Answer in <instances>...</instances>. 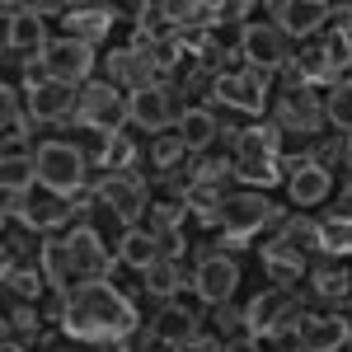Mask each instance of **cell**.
<instances>
[{
    "label": "cell",
    "mask_w": 352,
    "mask_h": 352,
    "mask_svg": "<svg viewBox=\"0 0 352 352\" xmlns=\"http://www.w3.org/2000/svg\"><path fill=\"white\" fill-rule=\"evenodd\" d=\"M217 71H207V66H197V71H192L188 76V85H184V89H192V94H212V99H217Z\"/></svg>",
    "instance_id": "41"
},
{
    "label": "cell",
    "mask_w": 352,
    "mask_h": 352,
    "mask_svg": "<svg viewBox=\"0 0 352 352\" xmlns=\"http://www.w3.org/2000/svg\"><path fill=\"white\" fill-rule=\"evenodd\" d=\"M277 122H282V127H292V132H315V127L324 122V104L315 99V89L292 85V89L277 99Z\"/></svg>",
    "instance_id": "16"
},
{
    "label": "cell",
    "mask_w": 352,
    "mask_h": 352,
    "mask_svg": "<svg viewBox=\"0 0 352 352\" xmlns=\"http://www.w3.org/2000/svg\"><path fill=\"white\" fill-rule=\"evenodd\" d=\"M61 329L80 343H122L136 329V310L109 277H85L61 305Z\"/></svg>",
    "instance_id": "1"
},
{
    "label": "cell",
    "mask_w": 352,
    "mask_h": 352,
    "mask_svg": "<svg viewBox=\"0 0 352 352\" xmlns=\"http://www.w3.org/2000/svg\"><path fill=\"white\" fill-rule=\"evenodd\" d=\"M348 343H352V320H343V315L300 320V348L305 352H343Z\"/></svg>",
    "instance_id": "18"
},
{
    "label": "cell",
    "mask_w": 352,
    "mask_h": 352,
    "mask_svg": "<svg viewBox=\"0 0 352 352\" xmlns=\"http://www.w3.org/2000/svg\"><path fill=\"white\" fill-rule=\"evenodd\" d=\"M282 329H300V300L287 287H268V292L249 296V305H244V333L268 338V333H282Z\"/></svg>",
    "instance_id": "6"
},
{
    "label": "cell",
    "mask_w": 352,
    "mask_h": 352,
    "mask_svg": "<svg viewBox=\"0 0 352 352\" xmlns=\"http://www.w3.org/2000/svg\"><path fill=\"white\" fill-rule=\"evenodd\" d=\"M184 151H188V146L179 141V132H174V136H160V141L151 146V160H155V164L164 169V174H169V169L179 164V155H184Z\"/></svg>",
    "instance_id": "39"
},
{
    "label": "cell",
    "mask_w": 352,
    "mask_h": 352,
    "mask_svg": "<svg viewBox=\"0 0 352 352\" xmlns=\"http://www.w3.org/2000/svg\"><path fill=\"white\" fill-rule=\"evenodd\" d=\"M287 71H292V80H296V85H305V89H310L315 80H333V61H329L324 43H315V47H305V52H296Z\"/></svg>",
    "instance_id": "29"
},
{
    "label": "cell",
    "mask_w": 352,
    "mask_h": 352,
    "mask_svg": "<svg viewBox=\"0 0 352 352\" xmlns=\"http://www.w3.org/2000/svg\"><path fill=\"white\" fill-rule=\"evenodd\" d=\"M179 287H184V272H179L174 258H160V263L146 268V292L160 300V305H169V300L179 296Z\"/></svg>",
    "instance_id": "30"
},
{
    "label": "cell",
    "mask_w": 352,
    "mask_h": 352,
    "mask_svg": "<svg viewBox=\"0 0 352 352\" xmlns=\"http://www.w3.org/2000/svg\"><path fill=\"white\" fill-rule=\"evenodd\" d=\"M324 118L333 122V127H338V132H348V136H352V80H338L333 89H329Z\"/></svg>",
    "instance_id": "33"
},
{
    "label": "cell",
    "mask_w": 352,
    "mask_h": 352,
    "mask_svg": "<svg viewBox=\"0 0 352 352\" xmlns=\"http://www.w3.org/2000/svg\"><path fill=\"white\" fill-rule=\"evenodd\" d=\"M272 352H305L300 348V329H282V333H268Z\"/></svg>",
    "instance_id": "42"
},
{
    "label": "cell",
    "mask_w": 352,
    "mask_h": 352,
    "mask_svg": "<svg viewBox=\"0 0 352 352\" xmlns=\"http://www.w3.org/2000/svg\"><path fill=\"white\" fill-rule=\"evenodd\" d=\"M282 127H244L235 136V179L240 184H277Z\"/></svg>",
    "instance_id": "4"
},
{
    "label": "cell",
    "mask_w": 352,
    "mask_h": 352,
    "mask_svg": "<svg viewBox=\"0 0 352 352\" xmlns=\"http://www.w3.org/2000/svg\"><path fill=\"white\" fill-rule=\"evenodd\" d=\"M33 184H38V160H33V151L5 146V155H0V188H5V197H28Z\"/></svg>",
    "instance_id": "23"
},
{
    "label": "cell",
    "mask_w": 352,
    "mask_h": 352,
    "mask_svg": "<svg viewBox=\"0 0 352 352\" xmlns=\"http://www.w3.org/2000/svg\"><path fill=\"white\" fill-rule=\"evenodd\" d=\"M324 52H329V61H333V71H338V66H348V61H352V33H348V28H343V33H333V38L324 43Z\"/></svg>",
    "instance_id": "40"
},
{
    "label": "cell",
    "mask_w": 352,
    "mask_h": 352,
    "mask_svg": "<svg viewBox=\"0 0 352 352\" xmlns=\"http://www.w3.org/2000/svg\"><path fill=\"white\" fill-rule=\"evenodd\" d=\"M188 217V202L184 197H169V202H155V235L164 230H179V221Z\"/></svg>",
    "instance_id": "38"
},
{
    "label": "cell",
    "mask_w": 352,
    "mask_h": 352,
    "mask_svg": "<svg viewBox=\"0 0 352 352\" xmlns=\"http://www.w3.org/2000/svg\"><path fill=\"white\" fill-rule=\"evenodd\" d=\"M0 122H5V146H19L28 136V118L19 113V104H14V85L0 89Z\"/></svg>",
    "instance_id": "34"
},
{
    "label": "cell",
    "mask_w": 352,
    "mask_h": 352,
    "mask_svg": "<svg viewBox=\"0 0 352 352\" xmlns=\"http://www.w3.org/2000/svg\"><path fill=\"white\" fill-rule=\"evenodd\" d=\"M113 19H118L113 5H71V10H66V28H71V38H80V43H89V47L113 28Z\"/></svg>",
    "instance_id": "24"
},
{
    "label": "cell",
    "mask_w": 352,
    "mask_h": 352,
    "mask_svg": "<svg viewBox=\"0 0 352 352\" xmlns=\"http://www.w3.org/2000/svg\"><path fill=\"white\" fill-rule=\"evenodd\" d=\"M263 268H268L282 287H292L296 277H305V254H300V249H292L287 240H272L268 249H263Z\"/></svg>",
    "instance_id": "27"
},
{
    "label": "cell",
    "mask_w": 352,
    "mask_h": 352,
    "mask_svg": "<svg viewBox=\"0 0 352 352\" xmlns=\"http://www.w3.org/2000/svg\"><path fill=\"white\" fill-rule=\"evenodd\" d=\"M235 287H240V263L230 254H202L197 258V268H192V292H197V300L226 305V300L235 296Z\"/></svg>",
    "instance_id": "11"
},
{
    "label": "cell",
    "mask_w": 352,
    "mask_h": 352,
    "mask_svg": "<svg viewBox=\"0 0 352 352\" xmlns=\"http://www.w3.org/2000/svg\"><path fill=\"white\" fill-rule=\"evenodd\" d=\"M94 202H104V212H109L122 230H132L136 221L146 217V207H151V197H146V184L136 179L132 169L127 174H109V179H99V188H94Z\"/></svg>",
    "instance_id": "7"
},
{
    "label": "cell",
    "mask_w": 352,
    "mask_h": 352,
    "mask_svg": "<svg viewBox=\"0 0 352 352\" xmlns=\"http://www.w3.org/2000/svg\"><path fill=\"white\" fill-rule=\"evenodd\" d=\"M164 10V24L169 28H192V24H202V14H207V5H197V0H164L160 5Z\"/></svg>",
    "instance_id": "36"
},
{
    "label": "cell",
    "mask_w": 352,
    "mask_h": 352,
    "mask_svg": "<svg viewBox=\"0 0 352 352\" xmlns=\"http://www.w3.org/2000/svg\"><path fill=\"white\" fill-rule=\"evenodd\" d=\"M217 99L226 104V109L258 118V113L268 109V80H263L258 71H249V66H240V71H221V80H217Z\"/></svg>",
    "instance_id": "13"
},
{
    "label": "cell",
    "mask_w": 352,
    "mask_h": 352,
    "mask_svg": "<svg viewBox=\"0 0 352 352\" xmlns=\"http://www.w3.org/2000/svg\"><path fill=\"white\" fill-rule=\"evenodd\" d=\"M287 192H292V202H296L300 212H310V207H320L329 192H333V174H329V164H300L296 174H287Z\"/></svg>",
    "instance_id": "19"
},
{
    "label": "cell",
    "mask_w": 352,
    "mask_h": 352,
    "mask_svg": "<svg viewBox=\"0 0 352 352\" xmlns=\"http://www.w3.org/2000/svg\"><path fill=\"white\" fill-rule=\"evenodd\" d=\"M33 160H38V184L43 192H56V197H76L85 188V155L76 141H43L33 146Z\"/></svg>",
    "instance_id": "3"
},
{
    "label": "cell",
    "mask_w": 352,
    "mask_h": 352,
    "mask_svg": "<svg viewBox=\"0 0 352 352\" xmlns=\"http://www.w3.org/2000/svg\"><path fill=\"white\" fill-rule=\"evenodd\" d=\"M217 136H221V122L207 109H184V118H179V141L188 151H207Z\"/></svg>",
    "instance_id": "28"
},
{
    "label": "cell",
    "mask_w": 352,
    "mask_h": 352,
    "mask_svg": "<svg viewBox=\"0 0 352 352\" xmlns=\"http://www.w3.org/2000/svg\"><path fill=\"white\" fill-rule=\"evenodd\" d=\"M127 109H132V127L155 136H164V127H179V118H184L179 89H169V85H151V89L127 94Z\"/></svg>",
    "instance_id": "9"
},
{
    "label": "cell",
    "mask_w": 352,
    "mask_h": 352,
    "mask_svg": "<svg viewBox=\"0 0 352 352\" xmlns=\"http://www.w3.org/2000/svg\"><path fill=\"white\" fill-rule=\"evenodd\" d=\"M320 254H352V221L348 217H324L320 221Z\"/></svg>",
    "instance_id": "32"
},
{
    "label": "cell",
    "mask_w": 352,
    "mask_h": 352,
    "mask_svg": "<svg viewBox=\"0 0 352 352\" xmlns=\"http://www.w3.org/2000/svg\"><path fill=\"white\" fill-rule=\"evenodd\" d=\"M310 282H315V296H324V300L352 296V272H343V268H320Z\"/></svg>",
    "instance_id": "35"
},
{
    "label": "cell",
    "mask_w": 352,
    "mask_h": 352,
    "mask_svg": "<svg viewBox=\"0 0 352 352\" xmlns=\"http://www.w3.org/2000/svg\"><path fill=\"white\" fill-rule=\"evenodd\" d=\"M43 277H47V287H52L56 296H61V305H66V296L76 292V282H71V277H80L76 263H71L66 240H47V244H43Z\"/></svg>",
    "instance_id": "25"
},
{
    "label": "cell",
    "mask_w": 352,
    "mask_h": 352,
    "mask_svg": "<svg viewBox=\"0 0 352 352\" xmlns=\"http://www.w3.org/2000/svg\"><path fill=\"white\" fill-rule=\"evenodd\" d=\"M0 14H5V52L10 56H24V61H33V56L47 52V24L28 10V5H0Z\"/></svg>",
    "instance_id": "10"
},
{
    "label": "cell",
    "mask_w": 352,
    "mask_h": 352,
    "mask_svg": "<svg viewBox=\"0 0 352 352\" xmlns=\"http://www.w3.org/2000/svg\"><path fill=\"white\" fill-rule=\"evenodd\" d=\"M43 66H47V76L61 85H89V71H94V52H89V43L80 38H52L47 43V52H43Z\"/></svg>",
    "instance_id": "12"
},
{
    "label": "cell",
    "mask_w": 352,
    "mask_h": 352,
    "mask_svg": "<svg viewBox=\"0 0 352 352\" xmlns=\"http://www.w3.org/2000/svg\"><path fill=\"white\" fill-rule=\"evenodd\" d=\"M0 352H24V348H19V343H5V348H0Z\"/></svg>",
    "instance_id": "48"
},
{
    "label": "cell",
    "mask_w": 352,
    "mask_h": 352,
    "mask_svg": "<svg viewBox=\"0 0 352 352\" xmlns=\"http://www.w3.org/2000/svg\"><path fill=\"white\" fill-rule=\"evenodd\" d=\"M226 352H263V348H258V338H254V333H235V338L226 343Z\"/></svg>",
    "instance_id": "45"
},
{
    "label": "cell",
    "mask_w": 352,
    "mask_h": 352,
    "mask_svg": "<svg viewBox=\"0 0 352 352\" xmlns=\"http://www.w3.org/2000/svg\"><path fill=\"white\" fill-rule=\"evenodd\" d=\"M76 197H56V192H43V197H28L19 221H24L28 230H56V226H66V221L76 217Z\"/></svg>",
    "instance_id": "21"
},
{
    "label": "cell",
    "mask_w": 352,
    "mask_h": 352,
    "mask_svg": "<svg viewBox=\"0 0 352 352\" xmlns=\"http://www.w3.org/2000/svg\"><path fill=\"white\" fill-rule=\"evenodd\" d=\"M127 118H132V109L118 94V85H109V80L80 85V99H76V113H71L76 127H89L94 136H118Z\"/></svg>",
    "instance_id": "5"
},
{
    "label": "cell",
    "mask_w": 352,
    "mask_h": 352,
    "mask_svg": "<svg viewBox=\"0 0 352 352\" xmlns=\"http://www.w3.org/2000/svg\"><path fill=\"white\" fill-rule=\"evenodd\" d=\"M343 164H348V169H352V136H348V141H343Z\"/></svg>",
    "instance_id": "47"
},
{
    "label": "cell",
    "mask_w": 352,
    "mask_h": 352,
    "mask_svg": "<svg viewBox=\"0 0 352 352\" xmlns=\"http://www.w3.org/2000/svg\"><path fill=\"white\" fill-rule=\"evenodd\" d=\"M240 56L249 71L268 76V71H287L292 52H287V38L277 24H244L240 28Z\"/></svg>",
    "instance_id": "8"
},
{
    "label": "cell",
    "mask_w": 352,
    "mask_h": 352,
    "mask_svg": "<svg viewBox=\"0 0 352 352\" xmlns=\"http://www.w3.org/2000/svg\"><path fill=\"white\" fill-rule=\"evenodd\" d=\"M277 240H287L292 249H300V254H320V226L310 217H287Z\"/></svg>",
    "instance_id": "31"
},
{
    "label": "cell",
    "mask_w": 352,
    "mask_h": 352,
    "mask_svg": "<svg viewBox=\"0 0 352 352\" xmlns=\"http://www.w3.org/2000/svg\"><path fill=\"white\" fill-rule=\"evenodd\" d=\"M282 221L287 217L272 207L263 192L240 188V192H230L226 207H221V244H226V249H244L263 226H282Z\"/></svg>",
    "instance_id": "2"
},
{
    "label": "cell",
    "mask_w": 352,
    "mask_h": 352,
    "mask_svg": "<svg viewBox=\"0 0 352 352\" xmlns=\"http://www.w3.org/2000/svg\"><path fill=\"white\" fill-rule=\"evenodd\" d=\"M10 320H14L19 333H38V310H33V305H14V310H10Z\"/></svg>",
    "instance_id": "43"
},
{
    "label": "cell",
    "mask_w": 352,
    "mask_h": 352,
    "mask_svg": "<svg viewBox=\"0 0 352 352\" xmlns=\"http://www.w3.org/2000/svg\"><path fill=\"white\" fill-rule=\"evenodd\" d=\"M272 14H277L282 38H315L329 24L324 0H272Z\"/></svg>",
    "instance_id": "15"
},
{
    "label": "cell",
    "mask_w": 352,
    "mask_h": 352,
    "mask_svg": "<svg viewBox=\"0 0 352 352\" xmlns=\"http://www.w3.org/2000/svg\"><path fill=\"white\" fill-rule=\"evenodd\" d=\"M66 249H71V263L80 272V282L85 277H109V272L118 268V258L104 249V240H99L94 226H76V230L66 235Z\"/></svg>",
    "instance_id": "14"
},
{
    "label": "cell",
    "mask_w": 352,
    "mask_h": 352,
    "mask_svg": "<svg viewBox=\"0 0 352 352\" xmlns=\"http://www.w3.org/2000/svg\"><path fill=\"white\" fill-rule=\"evenodd\" d=\"M5 287H10V292H19L24 300H33L47 282H43V272H38V268H14V263L5 258Z\"/></svg>",
    "instance_id": "37"
},
{
    "label": "cell",
    "mask_w": 352,
    "mask_h": 352,
    "mask_svg": "<svg viewBox=\"0 0 352 352\" xmlns=\"http://www.w3.org/2000/svg\"><path fill=\"white\" fill-rule=\"evenodd\" d=\"M160 235L155 230H122V240H118V263H127V268H151V263H160Z\"/></svg>",
    "instance_id": "26"
},
{
    "label": "cell",
    "mask_w": 352,
    "mask_h": 352,
    "mask_svg": "<svg viewBox=\"0 0 352 352\" xmlns=\"http://www.w3.org/2000/svg\"><path fill=\"white\" fill-rule=\"evenodd\" d=\"M76 99H80L76 85L47 80L43 89H28V118H33V122H61V118L76 113Z\"/></svg>",
    "instance_id": "17"
},
{
    "label": "cell",
    "mask_w": 352,
    "mask_h": 352,
    "mask_svg": "<svg viewBox=\"0 0 352 352\" xmlns=\"http://www.w3.org/2000/svg\"><path fill=\"white\" fill-rule=\"evenodd\" d=\"M217 320H221V329H244V315L230 310V305H217Z\"/></svg>",
    "instance_id": "46"
},
{
    "label": "cell",
    "mask_w": 352,
    "mask_h": 352,
    "mask_svg": "<svg viewBox=\"0 0 352 352\" xmlns=\"http://www.w3.org/2000/svg\"><path fill=\"white\" fill-rule=\"evenodd\" d=\"M174 352H226V343H217V338H192V343H184V348H174Z\"/></svg>",
    "instance_id": "44"
},
{
    "label": "cell",
    "mask_w": 352,
    "mask_h": 352,
    "mask_svg": "<svg viewBox=\"0 0 352 352\" xmlns=\"http://www.w3.org/2000/svg\"><path fill=\"white\" fill-rule=\"evenodd\" d=\"M109 76H113V85H127V89H151V85H160L155 76V61L146 52H132V47H118V52L109 56Z\"/></svg>",
    "instance_id": "20"
},
{
    "label": "cell",
    "mask_w": 352,
    "mask_h": 352,
    "mask_svg": "<svg viewBox=\"0 0 352 352\" xmlns=\"http://www.w3.org/2000/svg\"><path fill=\"white\" fill-rule=\"evenodd\" d=\"M151 333L160 338L164 348H184V343H192V338H197V315H192L188 305L169 300V305H160V315L151 320Z\"/></svg>",
    "instance_id": "22"
}]
</instances>
